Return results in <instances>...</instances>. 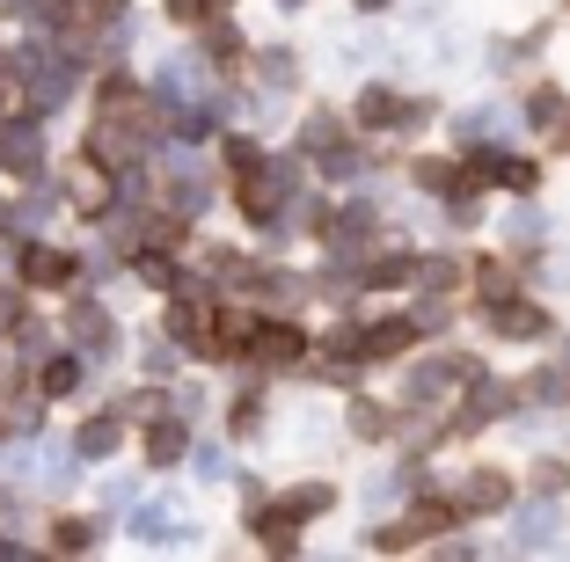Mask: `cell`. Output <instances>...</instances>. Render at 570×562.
<instances>
[{"label":"cell","instance_id":"9c48e42d","mask_svg":"<svg viewBox=\"0 0 570 562\" xmlns=\"http://www.w3.org/2000/svg\"><path fill=\"white\" fill-rule=\"evenodd\" d=\"M301 351V329H264V358H293Z\"/></svg>","mask_w":570,"mask_h":562},{"label":"cell","instance_id":"ba28073f","mask_svg":"<svg viewBox=\"0 0 570 562\" xmlns=\"http://www.w3.org/2000/svg\"><path fill=\"white\" fill-rule=\"evenodd\" d=\"M527 482H534V490H541V496H556V490H570V461H556V453H549V461H541V467H534V475H527Z\"/></svg>","mask_w":570,"mask_h":562},{"label":"cell","instance_id":"3957f363","mask_svg":"<svg viewBox=\"0 0 570 562\" xmlns=\"http://www.w3.org/2000/svg\"><path fill=\"white\" fill-rule=\"evenodd\" d=\"M490 329H498V336H549V315H541V307H527V299L512 293V299H498V307H490Z\"/></svg>","mask_w":570,"mask_h":562},{"label":"cell","instance_id":"7a4b0ae2","mask_svg":"<svg viewBox=\"0 0 570 562\" xmlns=\"http://www.w3.org/2000/svg\"><path fill=\"white\" fill-rule=\"evenodd\" d=\"M527 125L549 132L556 147H570V102H563V88H534V96H527Z\"/></svg>","mask_w":570,"mask_h":562},{"label":"cell","instance_id":"5b68a950","mask_svg":"<svg viewBox=\"0 0 570 562\" xmlns=\"http://www.w3.org/2000/svg\"><path fill=\"white\" fill-rule=\"evenodd\" d=\"M410 344H417V322H381V329L366 336V351H373V358H403Z\"/></svg>","mask_w":570,"mask_h":562},{"label":"cell","instance_id":"8fae6325","mask_svg":"<svg viewBox=\"0 0 570 562\" xmlns=\"http://www.w3.org/2000/svg\"><path fill=\"white\" fill-rule=\"evenodd\" d=\"M205 16V0H176V22H198Z\"/></svg>","mask_w":570,"mask_h":562},{"label":"cell","instance_id":"277c9868","mask_svg":"<svg viewBox=\"0 0 570 562\" xmlns=\"http://www.w3.org/2000/svg\"><path fill=\"white\" fill-rule=\"evenodd\" d=\"M504 496H512V475H504V467H483V475L469 482V496H461V512H498Z\"/></svg>","mask_w":570,"mask_h":562},{"label":"cell","instance_id":"7c38bea8","mask_svg":"<svg viewBox=\"0 0 570 562\" xmlns=\"http://www.w3.org/2000/svg\"><path fill=\"white\" fill-rule=\"evenodd\" d=\"M366 8H381V0H366Z\"/></svg>","mask_w":570,"mask_h":562},{"label":"cell","instance_id":"30bf717a","mask_svg":"<svg viewBox=\"0 0 570 562\" xmlns=\"http://www.w3.org/2000/svg\"><path fill=\"white\" fill-rule=\"evenodd\" d=\"M73 381H81V373H73V358H59V365H51V373H45V395H67Z\"/></svg>","mask_w":570,"mask_h":562},{"label":"cell","instance_id":"52a82bcc","mask_svg":"<svg viewBox=\"0 0 570 562\" xmlns=\"http://www.w3.org/2000/svg\"><path fill=\"white\" fill-rule=\"evenodd\" d=\"M358 117H366V125H395V117H403V102L387 96V88H366V96H358Z\"/></svg>","mask_w":570,"mask_h":562},{"label":"cell","instance_id":"6da1fadb","mask_svg":"<svg viewBox=\"0 0 570 562\" xmlns=\"http://www.w3.org/2000/svg\"><path fill=\"white\" fill-rule=\"evenodd\" d=\"M475 176L483 183H498V190H541V161H527V154H483V161H475Z\"/></svg>","mask_w":570,"mask_h":562},{"label":"cell","instance_id":"8992f818","mask_svg":"<svg viewBox=\"0 0 570 562\" xmlns=\"http://www.w3.org/2000/svg\"><path fill=\"white\" fill-rule=\"evenodd\" d=\"M73 264L67 256H51V248H30V285H67Z\"/></svg>","mask_w":570,"mask_h":562}]
</instances>
